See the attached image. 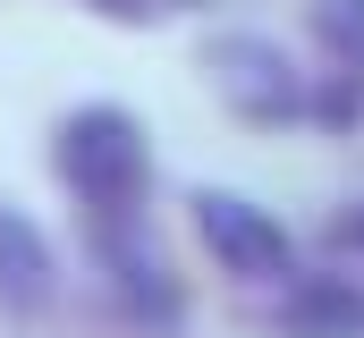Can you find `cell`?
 Returning a JSON list of instances; mask_svg holds the SVG:
<instances>
[{
  "label": "cell",
  "instance_id": "obj_6",
  "mask_svg": "<svg viewBox=\"0 0 364 338\" xmlns=\"http://www.w3.org/2000/svg\"><path fill=\"white\" fill-rule=\"evenodd\" d=\"M322 43L339 60H364V0H322Z\"/></svg>",
  "mask_w": 364,
  "mask_h": 338
},
{
  "label": "cell",
  "instance_id": "obj_4",
  "mask_svg": "<svg viewBox=\"0 0 364 338\" xmlns=\"http://www.w3.org/2000/svg\"><path fill=\"white\" fill-rule=\"evenodd\" d=\"M220 93L237 110H255V119L296 110V77H288V60H279L272 43H220Z\"/></svg>",
  "mask_w": 364,
  "mask_h": 338
},
{
  "label": "cell",
  "instance_id": "obj_5",
  "mask_svg": "<svg viewBox=\"0 0 364 338\" xmlns=\"http://www.w3.org/2000/svg\"><path fill=\"white\" fill-rule=\"evenodd\" d=\"M0 305H17V313L51 305V246L17 212H0Z\"/></svg>",
  "mask_w": 364,
  "mask_h": 338
},
{
  "label": "cell",
  "instance_id": "obj_1",
  "mask_svg": "<svg viewBox=\"0 0 364 338\" xmlns=\"http://www.w3.org/2000/svg\"><path fill=\"white\" fill-rule=\"evenodd\" d=\"M60 169H68V186L85 203L127 212L136 186H144V136H136V119L127 110H77L60 127Z\"/></svg>",
  "mask_w": 364,
  "mask_h": 338
},
{
  "label": "cell",
  "instance_id": "obj_3",
  "mask_svg": "<svg viewBox=\"0 0 364 338\" xmlns=\"http://www.w3.org/2000/svg\"><path fill=\"white\" fill-rule=\"evenodd\" d=\"M279 330L288 338H364V288L356 279H331V271L296 279L279 296Z\"/></svg>",
  "mask_w": 364,
  "mask_h": 338
},
{
  "label": "cell",
  "instance_id": "obj_2",
  "mask_svg": "<svg viewBox=\"0 0 364 338\" xmlns=\"http://www.w3.org/2000/svg\"><path fill=\"white\" fill-rule=\"evenodd\" d=\"M195 229L220 254V271H237V279H288V229L272 212H255L246 195H195Z\"/></svg>",
  "mask_w": 364,
  "mask_h": 338
},
{
  "label": "cell",
  "instance_id": "obj_7",
  "mask_svg": "<svg viewBox=\"0 0 364 338\" xmlns=\"http://www.w3.org/2000/svg\"><path fill=\"white\" fill-rule=\"evenodd\" d=\"M339 246H348V254H364V212H356V220H339Z\"/></svg>",
  "mask_w": 364,
  "mask_h": 338
}]
</instances>
